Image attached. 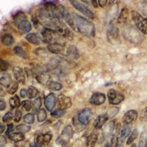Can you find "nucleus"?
<instances>
[{"label":"nucleus","mask_w":147,"mask_h":147,"mask_svg":"<svg viewBox=\"0 0 147 147\" xmlns=\"http://www.w3.org/2000/svg\"><path fill=\"white\" fill-rule=\"evenodd\" d=\"M52 138V134L50 132H48L46 134H44V146L48 145L50 143Z\"/></svg>","instance_id":"72a5a7b5"},{"label":"nucleus","mask_w":147,"mask_h":147,"mask_svg":"<svg viewBox=\"0 0 147 147\" xmlns=\"http://www.w3.org/2000/svg\"><path fill=\"white\" fill-rule=\"evenodd\" d=\"M118 113H119V108H117V107H113V108H111L109 110L107 115L108 116V118H112L113 116H115Z\"/></svg>","instance_id":"58836bf2"},{"label":"nucleus","mask_w":147,"mask_h":147,"mask_svg":"<svg viewBox=\"0 0 147 147\" xmlns=\"http://www.w3.org/2000/svg\"><path fill=\"white\" fill-rule=\"evenodd\" d=\"M146 147H147V142H146Z\"/></svg>","instance_id":"6e6d98bb"},{"label":"nucleus","mask_w":147,"mask_h":147,"mask_svg":"<svg viewBox=\"0 0 147 147\" xmlns=\"http://www.w3.org/2000/svg\"><path fill=\"white\" fill-rule=\"evenodd\" d=\"M13 114L11 113L10 112H7V113L5 114V115L3 116V118H2V121H3L4 122H7V121H11L12 119H13Z\"/></svg>","instance_id":"ea45409f"},{"label":"nucleus","mask_w":147,"mask_h":147,"mask_svg":"<svg viewBox=\"0 0 147 147\" xmlns=\"http://www.w3.org/2000/svg\"><path fill=\"white\" fill-rule=\"evenodd\" d=\"M138 130L137 129H134L132 132L131 135L129 136V138L127 139V145H130V144H132V143L134 142V140H136L138 138Z\"/></svg>","instance_id":"c85d7f7f"},{"label":"nucleus","mask_w":147,"mask_h":147,"mask_svg":"<svg viewBox=\"0 0 147 147\" xmlns=\"http://www.w3.org/2000/svg\"><path fill=\"white\" fill-rule=\"evenodd\" d=\"M34 121H35L34 115L31 113L27 114V115H25V116L24 117V121L25 122V123H27V124H33Z\"/></svg>","instance_id":"473e14b6"},{"label":"nucleus","mask_w":147,"mask_h":147,"mask_svg":"<svg viewBox=\"0 0 147 147\" xmlns=\"http://www.w3.org/2000/svg\"><path fill=\"white\" fill-rule=\"evenodd\" d=\"M13 37L10 34H5L2 37V43L5 46H10L13 44Z\"/></svg>","instance_id":"4be33fe9"},{"label":"nucleus","mask_w":147,"mask_h":147,"mask_svg":"<svg viewBox=\"0 0 147 147\" xmlns=\"http://www.w3.org/2000/svg\"><path fill=\"white\" fill-rule=\"evenodd\" d=\"M47 112L44 108H41L38 112V121L39 122H43L47 119Z\"/></svg>","instance_id":"cd10ccee"},{"label":"nucleus","mask_w":147,"mask_h":147,"mask_svg":"<svg viewBox=\"0 0 147 147\" xmlns=\"http://www.w3.org/2000/svg\"><path fill=\"white\" fill-rule=\"evenodd\" d=\"M108 100L111 105H119L124 100V96L114 89H110L108 91Z\"/></svg>","instance_id":"39448f33"},{"label":"nucleus","mask_w":147,"mask_h":147,"mask_svg":"<svg viewBox=\"0 0 147 147\" xmlns=\"http://www.w3.org/2000/svg\"><path fill=\"white\" fill-rule=\"evenodd\" d=\"M114 127H115V122L113 121H111L109 122L108 124L106 126V127L104 129V133L107 134V136H109L113 131Z\"/></svg>","instance_id":"a878e982"},{"label":"nucleus","mask_w":147,"mask_h":147,"mask_svg":"<svg viewBox=\"0 0 147 147\" xmlns=\"http://www.w3.org/2000/svg\"><path fill=\"white\" fill-rule=\"evenodd\" d=\"M26 39L30 43L35 45H38L40 43V39L39 36L36 33H29L26 35Z\"/></svg>","instance_id":"a211bd4d"},{"label":"nucleus","mask_w":147,"mask_h":147,"mask_svg":"<svg viewBox=\"0 0 147 147\" xmlns=\"http://www.w3.org/2000/svg\"><path fill=\"white\" fill-rule=\"evenodd\" d=\"M70 2L74 7H75L77 10L81 12L82 14H84V15L88 17V18H94V13H93V12H92L90 9L88 8L85 5L80 3V2H77V1H70Z\"/></svg>","instance_id":"0eeeda50"},{"label":"nucleus","mask_w":147,"mask_h":147,"mask_svg":"<svg viewBox=\"0 0 147 147\" xmlns=\"http://www.w3.org/2000/svg\"><path fill=\"white\" fill-rule=\"evenodd\" d=\"M72 136H73V129L70 125H68L62 131V133L59 138V140H60L61 144H65L69 142Z\"/></svg>","instance_id":"6e6552de"},{"label":"nucleus","mask_w":147,"mask_h":147,"mask_svg":"<svg viewBox=\"0 0 147 147\" xmlns=\"http://www.w3.org/2000/svg\"><path fill=\"white\" fill-rule=\"evenodd\" d=\"M13 74L16 80L18 82L24 83V82H25V74H24L22 68L18 66L15 67L13 69Z\"/></svg>","instance_id":"4468645a"},{"label":"nucleus","mask_w":147,"mask_h":147,"mask_svg":"<svg viewBox=\"0 0 147 147\" xmlns=\"http://www.w3.org/2000/svg\"><path fill=\"white\" fill-rule=\"evenodd\" d=\"M138 147H146V144H145V143H144V141H143V140H140V142H139Z\"/></svg>","instance_id":"3c124183"},{"label":"nucleus","mask_w":147,"mask_h":147,"mask_svg":"<svg viewBox=\"0 0 147 147\" xmlns=\"http://www.w3.org/2000/svg\"><path fill=\"white\" fill-rule=\"evenodd\" d=\"M118 147H122V146H118Z\"/></svg>","instance_id":"4d7b16f0"},{"label":"nucleus","mask_w":147,"mask_h":147,"mask_svg":"<svg viewBox=\"0 0 147 147\" xmlns=\"http://www.w3.org/2000/svg\"><path fill=\"white\" fill-rule=\"evenodd\" d=\"M119 145V138H118L116 135H113L111 138V141H110V147H118Z\"/></svg>","instance_id":"4c0bfd02"},{"label":"nucleus","mask_w":147,"mask_h":147,"mask_svg":"<svg viewBox=\"0 0 147 147\" xmlns=\"http://www.w3.org/2000/svg\"><path fill=\"white\" fill-rule=\"evenodd\" d=\"M13 124H10L7 125V132H6V134H7V136L10 135L11 133H13Z\"/></svg>","instance_id":"37998d69"},{"label":"nucleus","mask_w":147,"mask_h":147,"mask_svg":"<svg viewBox=\"0 0 147 147\" xmlns=\"http://www.w3.org/2000/svg\"><path fill=\"white\" fill-rule=\"evenodd\" d=\"M41 34L44 41L49 44H57V38H60V36H61L55 30H51V29L47 28V27L42 30Z\"/></svg>","instance_id":"20e7f679"},{"label":"nucleus","mask_w":147,"mask_h":147,"mask_svg":"<svg viewBox=\"0 0 147 147\" xmlns=\"http://www.w3.org/2000/svg\"><path fill=\"white\" fill-rule=\"evenodd\" d=\"M8 63L5 60H0V72H3L7 71L8 69Z\"/></svg>","instance_id":"e433bc0d"},{"label":"nucleus","mask_w":147,"mask_h":147,"mask_svg":"<svg viewBox=\"0 0 147 147\" xmlns=\"http://www.w3.org/2000/svg\"><path fill=\"white\" fill-rule=\"evenodd\" d=\"M92 2H93V5H94V7H97V1H92Z\"/></svg>","instance_id":"603ef678"},{"label":"nucleus","mask_w":147,"mask_h":147,"mask_svg":"<svg viewBox=\"0 0 147 147\" xmlns=\"http://www.w3.org/2000/svg\"><path fill=\"white\" fill-rule=\"evenodd\" d=\"M13 23L22 34L27 33L32 30V25L23 12H18L14 15Z\"/></svg>","instance_id":"f03ea898"},{"label":"nucleus","mask_w":147,"mask_h":147,"mask_svg":"<svg viewBox=\"0 0 147 147\" xmlns=\"http://www.w3.org/2000/svg\"><path fill=\"white\" fill-rule=\"evenodd\" d=\"M22 111L19 110H16L15 112V115H14V121L16 122H18L20 121L21 118H22Z\"/></svg>","instance_id":"79ce46f5"},{"label":"nucleus","mask_w":147,"mask_h":147,"mask_svg":"<svg viewBox=\"0 0 147 147\" xmlns=\"http://www.w3.org/2000/svg\"><path fill=\"white\" fill-rule=\"evenodd\" d=\"M40 106H41V99L40 97H38L33 102V107L35 111H39Z\"/></svg>","instance_id":"c9c22d12"},{"label":"nucleus","mask_w":147,"mask_h":147,"mask_svg":"<svg viewBox=\"0 0 147 147\" xmlns=\"http://www.w3.org/2000/svg\"><path fill=\"white\" fill-rule=\"evenodd\" d=\"M98 2H99V5H100L101 7H104L106 5H107V1H106V0H102V1H101L100 0V1H98Z\"/></svg>","instance_id":"de8ad7c7"},{"label":"nucleus","mask_w":147,"mask_h":147,"mask_svg":"<svg viewBox=\"0 0 147 147\" xmlns=\"http://www.w3.org/2000/svg\"><path fill=\"white\" fill-rule=\"evenodd\" d=\"M97 140H98V132L94 131L88 138L87 146L88 147H94L96 143L97 142Z\"/></svg>","instance_id":"f3484780"},{"label":"nucleus","mask_w":147,"mask_h":147,"mask_svg":"<svg viewBox=\"0 0 147 147\" xmlns=\"http://www.w3.org/2000/svg\"><path fill=\"white\" fill-rule=\"evenodd\" d=\"M9 138L14 142H19L24 139V136L21 132H13L8 136Z\"/></svg>","instance_id":"412c9836"},{"label":"nucleus","mask_w":147,"mask_h":147,"mask_svg":"<svg viewBox=\"0 0 147 147\" xmlns=\"http://www.w3.org/2000/svg\"><path fill=\"white\" fill-rule=\"evenodd\" d=\"M12 83L11 77L7 74H0V84L7 88Z\"/></svg>","instance_id":"dca6fc26"},{"label":"nucleus","mask_w":147,"mask_h":147,"mask_svg":"<svg viewBox=\"0 0 147 147\" xmlns=\"http://www.w3.org/2000/svg\"><path fill=\"white\" fill-rule=\"evenodd\" d=\"M108 116H107V113L106 114H102V115H99L97 119L95 120V122H94V127L95 129H100L102 128V126L105 124L106 121L108 120Z\"/></svg>","instance_id":"2eb2a0df"},{"label":"nucleus","mask_w":147,"mask_h":147,"mask_svg":"<svg viewBox=\"0 0 147 147\" xmlns=\"http://www.w3.org/2000/svg\"><path fill=\"white\" fill-rule=\"evenodd\" d=\"M38 94V90H37V88H35L33 86H30L27 90V94H28V96L30 99H33L35 97H36V96Z\"/></svg>","instance_id":"bb28decb"},{"label":"nucleus","mask_w":147,"mask_h":147,"mask_svg":"<svg viewBox=\"0 0 147 147\" xmlns=\"http://www.w3.org/2000/svg\"><path fill=\"white\" fill-rule=\"evenodd\" d=\"M48 88L52 90H60V89H62L63 86L59 82L52 81V82H49Z\"/></svg>","instance_id":"393cba45"},{"label":"nucleus","mask_w":147,"mask_h":147,"mask_svg":"<svg viewBox=\"0 0 147 147\" xmlns=\"http://www.w3.org/2000/svg\"><path fill=\"white\" fill-rule=\"evenodd\" d=\"M105 147H110V144H108V143H107V144H106V146H105Z\"/></svg>","instance_id":"5fc2aeb1"},{"label":"nucleus","mask_w":147,"mask_h":147,"mask_svg":"<svg viewBox=\"0 0 147 147\" xmlns=\"http://www.w3.org/2000/svg\"><path fill=\"white\" fill-rule=\"evenodd\" d=\"M6 108V103L4 100L2 99H0V110H4Z\"/></svg>","instance_id":"a18cd8bd"},{"label":"nucleus","mask_w":147,"mask_h":147,"mask_svg":"<svg viewBox=\"0 0 147 147\" xmlns=\"http://www.w3.org/2000/svg\"><path fill=\"white\" fill-rule=\"evenodd\" d=\"M72 17L74 20V30L87 36H94L95 27L92 22L76 13H73Z\"/></svg>","instance_id":"f257e3e1"},{"label":"nucleus","mask_w":147,"mask_h":147,"mask_svg":"<svg viewBox=\"0 0 147 147\" xmlns=\"http://www.w3.org/2000/svg\"><path fill=\"white\" fill-rule=\"evenodd\" d=\"M5 96V91L0 87V96Z\"/></svg>","instance_id":"8fccbe9b"},{"label":"nucleus","mask_w":147,"mask_h":147,"mask_svg":"<svg viewBox=\"0 0 147 147\" xmlns=\"http://www.w3.org/2000/svg\"><path fill=\"white\" fill-rule=\"evenodd\" d=\"M44 104H45V106L47 110H49V111L55 108V105H56V97L53 93H51L46 97Z\"/></svg>","instance_id":"ddd939ff"},{"label":"nucleus","mask_w":147,"mask_h":147,"mask_svg":"<svg viewBox=\"0 0 147 147\" xmlns=\"http://www.w3.org/2000/svg\"><path fill=\"white\" fill-rule=\"evenodd\" d=\"M131 147H137V146H136V145L135 144H132V146H131Z\"/></svg>","instance_id":"864d4df0"},{"label":"nucleus","mask_w":147,"mask_h":147,"mask_svg":"<svg viewBox=\"0 0 147 147\" xmlns=\"http://www.w3.org/2000/svg\"><path fill=\"white\" fill-rule=\"evenodd\" d=\"M57 103H58V109L65 110L69 109L71 106V100L69 97L65 95H60L57 98Z\"/></svg>","instance_id":"1a4fd4ad"},{"label":"nucleus","mask_w":147,"mask_h":147,"mask_svg":"<svg viewBox=\"0 0 147 147\" xmlns=\"http://www.w3.org/2000/svg\"><path fill=\"white\" fill-rule=\"evenodd\" d=\"M30 129H31V127H30V126L26 125V124H19V125L17 126L16 127L17 130L22 134L26 133V132H28L30 130Z\"/></svg>","instance_id":"c756f323"},{"label":"nucleus","mask_w":147,"mask_h":147,"mask_svg":"<svg viewBox=\"0 0 147 147\" xmlns=\"http://www.w3.org/2000/svg\"><path fill=\"white\" fill-rule=\"evenodd\" d=\"M129 17V10L128 9L124 7L121 11L120 14H119V18H118V22L120 24L124 23L127 21Z\"/></svg>","instance_id":"aec40b11"},{"label":"nucleus","mask_w":147,"mask_h":147,"mask_svg":"<svg viewBox=\"0 0 147 147\" xmlns=\"http://www.w3.org/2000/svg\"><path fill=\"white\" fill-rule=\"evenodd\" d=\"M22 107L24 108V110H27V111H30V110L32 109V105H33V103L29 100H25L22 102Z\"/></svg>","instance_id":"f704fd0d"},{"label":"nucleus","mask_w":147,"mask_h":147,"mask_svg":"<svg viewBox=\"0 0 147 147\" xmlns=\"http://www.w3.org/2000/svg\"><path fill=\"white\" fill-rule=\"evenodd\" d=\"M131 129H132V127L129 124H125L124 127L122 128L120 134V138L121 141H124L125 138H127L129 136L131 132Z\"/></svg>","instance_id":"6ab92c4d"},{"label":"nucleus","mask_w":147,"mask_h":147,"mask_svg":"<svg viewBox=\"0 0 147 147\" xmlns=\"http://www.w3.org/2000/svg\"><path fill=\"white\" fill-rule=\"evenodd\" d=\"M27 95V90L26 89L23 88L20 91V96L22 97V98H25Z\"/></svg>","instance_id":"49530a36"},{"label":"nucleus","mask_w":147,"mask_h":147,"mask_svg":"<svg viewBox=\"0 0 147 147\" xmlns=\"http://www.w3.org/2000/svg\"><path fill=\"white\" fill-rule=\"evenodd\" d=\"M65 113V110H60V109H57V110H55V111L51 113V115H52V117L55 118H60L63 116L64 114Z\"/></svg>","instance_id":"2f4dec72"},{"label":"nucleus","mask_w":147,"mask_h":147,"mask_svg":"<svg viewBox=\"0 0 147 147\" xmlns=\"http://www.w3.org/2000/svg\"><path fill=\"white\" fill-rule=\"evenodd\" d=\"M106 97L105 95L102 93L96 92L91 96V98L90 99V102L94 105H101L104 102H105Z\"/></svg>","instance_id":"9b49d317"},{"label":"nucleus","mask_w":147,"mask_h":147,"mask_svg":"<svg viewBox=\"0 0 147 147\" xmlns=\"http://www.w3.org/2000/svg\"><path fill=\"white\" fill-rule=\"evenodd\" d=\"M13 52L17 56L22 57L23 59H27V55L25 52V51L23 49L20 47H16L13 49Z\"/></svg>","instance_id":"b1692460"},{"label":"nucleus","mask_w":147,"mask_h":147,"mask_svg":"<svg viewBox=\"0 0 147 147\" xmlns=\"http://www.w3.org/2000/svg\"><path fill=\"white\" fill-rule=\"evenodd\" d=\"M138 118V113L136 110H129L124 115L122 118V121L124 124H130L132 122L137 119Z\"/></svg>","instance_id":"9d476101"},{"label":"nucleus","mask_w":147,"mask_h":147,"mask_svg":"<svg viewBox=\"0 0 147 147\" xmlns=\"http://www.w3.org/2000/svg\"><path fill=\"white\" fill-rule=\"evenodd\" d=\"M140 119L143 121H147V107L143 109L141 111V114H140Z\"/></svg>","instance_id":"a19ab883"},{"label":"nucleus","mask_w":147,"mask_h":147,"mask_svg":"<svg viewBox=\"0 0 147 147\" xmlns=\"http://www.w3.org/2000/svg\"><path fill=\"white\" fill-rule=\"evenodd\" d=\"M5 126L3 124H0V134L2 133V132L5 131Z\"/></svg>","instance_id":"09e8293b"},{"label":"nucleus","mask_w":147,"mask_h":147,"mask_svg":"<svg viewBox=\"0 0 147 147\" xmlns=\"http://www.w3.org/2000/svg\"><path fill=\"white\" fill-rule=\"evenodd\" d=\"M10 105L12 108H18L21 105V102L18 96H14L10 99Z\"/></svg>","instance_id":"5701e85b"},{"label":"nucleus","mask_w":147,"mask_h":147,"mask_svg":"<svg viewBox=\"0 0 147 147\" xmlns=\"http://www.w3.org/2000/svg\"><path fill=\"white\" fill-rule=\"evenodd\" d=\"M48 50L53 54H62V55H68L69 48H66L65 45L61 44H50L47 47Z\"/></svg>","instance_id":"423d86ee"},{"label":"nucleus","mask_w":147,"mask_h":147,"mask_svg":"<svg viewBox=\"0 0 147 147\" xmlns=\"http://www.w3.org/2000/svg\"><path fill=\"white\" fill-rule=\"evenodd\" d=\"M132 18L139 30L145 35H147V19L136 11H132Z\"/></svg>","instance_id":"7ed1b4c3"},{"label":"nucleus","mask_w":147,"mask_h":147,"mask_svg":"<svg viewBox=\"0 0 147 147\" xmlns=\"http://www.w3.org/2000/svg\"><path fill=\"white\" fill-rule=\"evenodd\" d=\"M91 111L88 108L84 109L78 114V121L80 122L82 125L85 126L88 124L89 120V117L90 116Z\"/></svg>","instance_id":"f8f14e48"},{"label":"nucleus","mask_w":147,"mask_h":147,"mask_svg":"<svg viewBox=\"0 0 147 147\" xmlns=\"http://www.w3.org/2000/svg\"><path fill=\"white\" fill-rule=\"evenodd\" d=\"M7 143V140L5 137L2 136H0V147H4Z\"/></svg>","instance_id":"c03bdc74"},{"label":"nucleus","mask_w":147,"mask_h":147,"mask_svg":"<svg viewBox=\"0 0 147 147\" xmlns=\"http://www.w3.org/2000/svg\"><path fill=\"white\" fill-rule=\"evenodd\" d=\"M18 83L17 82H12L8 87L7 88V91L8 94H13L16 92L17 89H18Z\"/></svg>","instance_id":"7c9ffc66"}]
</instances>
